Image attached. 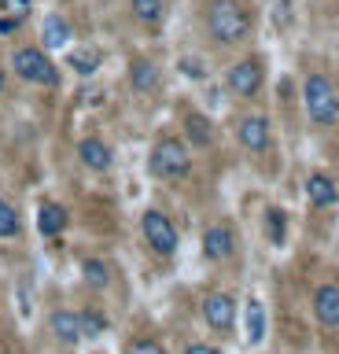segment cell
Returning <instances> with one entry per match:
<instances>
[{
	"label": "cell",
	"mask_w": 339,
	"mask_h": 354,
	"mask_svg": "<svg viewBox=\"0 0 339 354\" xmlns=\"http://www.w3.org/2000/svg\"><path fill=\"white\" fill-rule=\"evenodd\" d=\"M148 170H151V177H159V181H184V177L192 174L188 144H184L181 137L162 133V137L151 144V151H148Z\"/></svg>",
	"instance_id": "obj_2"
},
{
	"label": "cell",
	"mask_w": 339,
	"mask_h": 354,
	"mask_svg": "<svg viewBox=\"0 0 339 354\" xmlns=\"http://www.w3.org/2000/svg\"><path fill=\"white\" fill-rule=\"evenodd\" d=\"M306 196H310V203L313 207H332L339 192H336V185H332V177H325V174H313L310 181H306Z\"/></svg>",
	"instance_id": "obj_17"
},
{
	"label": "cell",
	"mask_w": 339,
	"mask_h": 354,
	"mask_svg": "<svg viewBox=\"0 0 339 354\" xmlns=\"http://www.w3.org/2000/svg\"><path fill=\"white\" fill-rule=\"evenodd\" d=\"M78 162L93 174H111L115 170V148L104 137H81L78 140Z\"/></svg>",
	"instance_id": "obj_8"
},
{
	"label": "cell",
	"mask_w": 339,
	"mask_h": 354,
	"mask_svg": "<svg viewBox=\"0 0 339 354\" xmlns=\"http://www.w3.org/2000/svg\"><path fill=\"white\" fill-rule=\"evenodd\" d=\"M262 59H240V63H233L229 66V74H225V85H229V93L233 96H240V100H251L262 88Z\"/></svg>",
	"instance_id": "obj_6"
},
{
	"label": "cell",
	"mask_w": 339,
	"mask_h": 354,
	"mask_svg": "<svg viewBox=\"0 0 339 354\" xmlns=\"http://www.w3.org/2000/svg\"><path fill=\"white\" fill-rule=\"evenodd\" d=\"M184 133H188V140L195 148H211V140H214L211 118L200 115V111H188V115H184Z\"/></svg>",
	"instance_id": "obj_16"
},
{
	"label": "cell",
	"mask_w": 339,
	"mask_h": 354,
	"mask_svg": "<svg viewBox=\"0 0 339 354\" xmlns=\"http://www.w3.org/2000/svg\"><path fill=\"white\" fill-rule=\"evenodd\" d=\"M48 328L52 336L67 347H78L85 339V325H81V310H52L48 314Z\"/></svg>",
	"instance_id": "obj_10"
},
{
	"label": "cell",
	"mask_w": 339,
	"mask_h": 354,
	"mask_svg": "<svg viewBox=\"0 0 339 354\" xmlns=\"http://www.w3.org/2000/svg\"><path fill=\"white\" fill-rule=\"evenodd\" d=\"M140 236H144V243L159 254V259H173L177 248H181L177 225H173V221L162 214V210H155V207H148L144 214H140Z\"/></svg>",
	"instance_id": "obj_4"
},
{
	"label": "cell",
	"mask_w": 339,
	"mask_h": 354,
	"mask_svg": "<svg viewBox=\"0 0 339 354\" xmlns=\"http://www.w3.org/2000/svg\"><path fill=\"white\" fill-rule=\"evenodd\" d=\"M81 281L89 288H96V292H104L111 284V270H107L104 259H81Z\"/></svg>",
	"instance_id": "obj_18"
},
{
	"label": "cell",
	"mask_w": 339,
	"mask_h": 354,
	"mask_svg": "<svg viewBox=\"0 0 339 354\" xmlns=\"http://www.w3.org/2000/svg\"><path fill=\"white\" fill-rule=\"evenodd\" d=\"M129 15H133L137 26L155 30L166 19V0H129Z\"/></svg>",
	"instance_id": "obj_15"
},
{
	"label": "cell",
	"mask_w": 339,
	"mask_h": 354,
	"mask_svg": "<svg viewBox=\"0 0 339 354\" xmlns=\"http://www.w3.org/2000/svg\"><path fill=\"white\" fill-rule=\"evenodd\" d=\"M266 232H269V243H284V210L277 207L266 210Z\"/></svg>",
	"instance_id": "obj_25"
},
{
	"label": "cell",
	"mask_w": 339,
	"mask_h": 354,
	"mask_svg": "<svg viewBox=\"0 0 339 354\" xmlns=\"http://www.w3.org/2000/svg\"><path fill=\"white\" fill-rule=\"evenodd\" d=\"M302 96H306V111H310V118L317 122V126H332V122L339 118V93L325 74L306 77Z\"/></svg>",
	"instance_id": "obj_5"
},
{
	"label": "cell",
	"mask_w": 339,
	"mask_h": 354,
	"mask_svg": "<svg viewBox=\"0 0 339 354\" xmlns=\"http://www.w3.org/2000/svg\"><path fill=\"white\" fill-rule=\"evenodd\" d=\"M184 354H222V351L211 347V343H188V347H184Z\"/></svg>",
	"instance_id": "obj_26"
},
{
	"label": "cell",
	"mask_w": 339,
	"mask_h": 354,
	"mask_svg": "<svg viewBox=\"0 0 339 354\" xmlns=\"http://www.w3.org/2000/svg\"><path fill=\"white\" fill-rule=\"evenodd\" d=\"M67 41H70L67 19H63V15H48L45 19V44H48V48H59V44H67Z\"/></svg>",
	"instance_id": "obj_19"
},
{
	"label": "cell",
	"mask_w": 339,
	"mask_h": 354,
	"mask_svg": "<svg viewBox=\"0 0 339 354\" xmlns=\"http://www.w3.org/2000/svg\"><path fill=\"white\" fill-rule=\"evenodd\" d=\"M262 332H266L262 303H258V299H251V303H247V339H251V343H262Z\"/></svg>",
	"instance_id": "obj_22"
},
{
	"label": "cell",
	"mask_w": 339,
	"mask_h": 354,
	"mask_svg": "<svg viewBox=\"0 0 339 354\" xmlns=\"http://www.w3.org/2000/svg\"><path fill=\"white\" fill-rule=\"evenodd\" d=\"M70 225V214H67V207L63 203H41L37 207V232L45 240H56L63 236V229Z\"/></svg>",
	"instance_id": "obj_13"
},
{
	"label": "cell",
	"mask_w": 339,
	"mask_h": 354,
	"mask_svg": "<svg viewBox=\"0 0 339 354\" xmlns=\"http://www.w3.org/2000/svg\"><path fill=\"white\" fill-rule=\"evenodd\" d=\"M206 33L217 44H240L251 33V11L240 0H211V8H206Z\"/></svg>",
	"instance_id": "obj_3"
},
{
	"label": "cell",
	"mask_w": 339,
	"mask_h": 354,
	"mask_svg": "<svg viewBox=\"0 0 339 354\" xmlns=\"http://www.w3.org/2000/svg\"><path fill=\"white\" fill-rule=\"evenodd\" d=\"M8 93V66H0V96Z\"/></svg>",
	"instance_id": "obj_27"
},
{
	"label": "cell",
	"mask_w": 339,
	"mask_h": 354,
	"mask_svg": "<svg viewBox=\"0 0 339 354\" xmlns=\"http://www.w3.org/2000/svg\"><path fill=\"white\" fill-rule=\"evenodd\" d=\"M70 66H74L78 74L89 77V74H96V66H100V52H96V48H78V52H70Z\"/></svg>",
	"instance_id": "obj_21"
},
{
	"label": "cell",
	"mask_w": 339,
	"mask_h": 354,
	"mask_svg": "<svg viewBox=\"0 0 339 354\" xmlns=\"http://www.w3.org/2000/svg\"><path fill=\"white\" fill-rule=\"evenodd\" d=\"M313 310H317V317H321V325L336 328V325H339V288H336V284L317 288V295H313Z\"/></svg>",
	"instance_id": "obj_14"
},
{
	"label": "cell",
	"mask_w": 339,
	"mask_h": 354,
	"mask_svg": "<svg viewBox=\"0 0 339 354\" xmlns=\"http://www.w3.org/2000/svg\"><path fill=\"white\" fill-rule=\"evenodd\" d=\"M126 77H129V88H133L137 96H151L155 88L162 85V74H159V66L148 59V55H133L129 59V71H126Z\"/></svg>",
	"instance_id": "obj_11"
},
{
	"label": "cell",
	"mask_w": 339,
	"mask_h": 354,
	"mask_svg": "<svg viewBox=\"0 0 339 354\" xmlns=\"http://www.w3.org/2000/svg\"><path fill=\"white\" fill-rule=\"evenodd\" d=\"M203 321L211 325L214 332H233L236 328V299L229 292H211L203 295Z\"/></svg>",
	"instance_id": "obj_7"
},
{
	"label": "cell",
	"mask_w": 339,
	"mask_h": 354,
	"mask_svg": "<svg viewBox=\"0 0 339 354\" xmlns=\"http://www.w3.org/2000/svg\"><path fill=\"white\" fill-rule=\"evenodd\" d=\"M8 66H12V74L26 85H37V88H59L63 85V74H59L56 59H52V52H45L41 44H19V48H12Z\"/></svg>",
	"instance_id": "obj_1"
},
{
	"label": "cell",
	"mask_w": 339,
	"mask_h": 354,
	"mask_svg": "<svg viewBox=\"0 0 339 354\" xmlns=\"http://www.w3.org/2000/svg\"><path fill=\"white\" fill-rule=\"evenodd\" d=\"M23 232V221H19V210L8 203V199H0V240H12Z\"/></svg>",
	"instance_id": "obj_20"
},
{
	"label": "cell",
	"mask_w": 339,
	"mask_h": 354,
	"mask_svg": "<svg viewBox=\"0 0 339 354\" xmlns=\"http://www.w3.org/2000/svg\"><path fill=\"white\" fill-rule=\"evenodd\" d=\"M122 354H170V351L162 347L159 339H151V336H140V339H129Z\"/></svg>",
	"instance_id": "obj_24"
},
{
	"label": "cell",
	"mask_w": 339,
	"mask_h": 354,
	"mask_svg": "<svg viewBox=\"0 0 339 354\" xmlns=\"http://www.w3.org/2000/svg\"><path fill=\"white\" fill-rule=\"evenodd\" d=\"M236 140L244 144L247 151H266L269 148V122L262 118V115H247V118H240L236 122Z\"/></svg>",
	"instance_id": "obj_12"
},
{
	"label": "cell",
	"mask_w": 339,
	"mask_h": 354,
	"mask_svg": "<svg viewBox=\"0 0 339 354\" xmlns=\"http://www.w3.org/2000/svg\"><path fill=\"white\" fill-rule=\"evenodd\" d=\"M81 325H85V339H96V336H104L107 332V317L100 314V310H81Z\"/></svg>",
	"instance_id": "obj_23"
},
{
	"label": "cell",
	"mask_w": 339,
	"mask_h": 354,
	"mask_svg": "<svg viewBox=\"0 0 339 354\" xmlns=\"http://www.w3.org/2000/svg\"><path fill=\"white\" fill-rule=\"evenodd\" d=\"M203 254L211 262H225L236 254V232L233 225H225V221H214V225L203 229Z\"/></svg>",
	"instance_id": "obj_9"
}]
</instances>
